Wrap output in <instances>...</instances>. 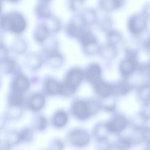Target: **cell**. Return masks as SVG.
<instances>
[{"mask_svg": "<svg viewBox=\"0 0 150 150\" xmlns=\"http://www.w3.org/2000/svg\"><path fill=\"white\" fill-rule=\"evenodd\" d=\"M98 26L103 31H108L112 25V19L108 14L103 15L98 18L97 22Z\"/></svg>", "mask_w": 150, "mask_h": 150, "instance_id": "cell-18", "label": "cell"}, {"mask_svg": "<svg viewBox=\"0 0 150 150\" xmlns=\"http://www.w3.org/2000/svg\"><path fill=\"white\" fill-rule=\"evenodd\" d=\"M80 0V1H82L83 0Z\"/></svg>", "mask_w": 150, "mask_h": 150, "instance_id": "cell-32", "label": "cell"}, {"mask_svg": "<svg viewBox=\"0 0 150 150\" xmlns=\"http://www.w3.org/2000/svg\"><path fill=\"white\" fill-rule=\"evenodd\" d=\"M44 2H48L51 0H41Z\"/></svg>", "mask_w": 150, "mask_h": 150, "instance_id": "cell-30", "label": "cell"}, {"mask_svg": "<svg viewBox=\"0 0 150 150\" xmlns=\"http://www.w3.org/2000/svg\"><path fill=\"white\" fill-rule=\"evenodd\" d=\"M47 125V121L44 117L40 116L38 118L37 122V127L40 130H43L45 129Z\"/></svg>", "mask_w": 150, "mask_h": 150, "instance_id": "cell-27", "label": "cell"}, {"mask_svg": "<svg viewBox=\"0 0 150 150\" xmlns=\"http://www.w3.org/2000/svg\"><path fill=\"white\" fill-rule=\"evenodd\" d=\"M33 137L32 131L28 129H26L18 134L19 141H28L31 140Z\"/></svg>", "mask_w": 150, "mask_h": 150, "instance_id": "cell-26", "label": "cell"}, {"mask_svg": "<svg viewBox=\"0 0 150 150\" xmlns=\"http://www.w3.org/2000/svg\"><path fill=\"white\" fill-rule=\"evenodd\" d=\"M2 10V6L1 2L0 1V13H1Z\"/></svg>", "mask_w": 150, "mask_h": 150, "instance_id": "cell-31", "label": "cell"}, {"mask_svg": "<svg viewBox=\"0 0 150 150\" xmlns=\"http://www.w3.org/2000/svg\"><path fill=\"white\" fill-rule=\"evenodd\" d=\"M93 85L97 93L103 97L109 96L113 91L112 86L101 79Z\"/></svg>", "mask_w": 150, "mask_h": 150, "instance_id": "cell-13", "label": "cell"}, {"mask_svg": "<svg viewBox=\"0 0 150 150\" xmlns=\"http://www.w3.org/2000/svg\"><path fill=\"white\" fill-rule=\"evenodd\" d=\"M84 77V72L81 69L77 67L72 68L67 72L64 82L76 90Z\"/></svg>", "mask_w": 150, "mask_h": 150, "instance_id": "cell-4", "label": "cell"}, {"mask_svg": "<svg viewBox=\"0 0 150 150\" xmlns=\"http://www.w3.org/2000/svg\"><path fill=\"white\" fill-rule=\"evenodd\" d=\"M68 120L67 113L63 111L57 112L54 115L53 119V125L56 127H61L64 126Z\"/></svg>", "mask_w": 150, "mask_h": 150, "instance_id": "cell-20", "label": "cell"}, {"mask_svg": "<svg viewBox=\"0 0 150 150\" xmlns=\"http://www.w3.org/2000/svg\"><path fill=\"white\" fill-rule=\"evenodd\" d=\"M43 25L50 32L57 33L58 32L61 28V23L59 21L55 18H52L51 20L47 21Z\"/></svg>", "mask_w": 150, "mask_h": 150, "instance_id": "cell-21", "label": "cell"}, {"mask_svg": "<svg viewBox=\"0 0 150 150\" xmlns=\"http://www.w3.org/2000/svg\"><path fill=\"white\" fill-rule=\"evenodd\" d=\"M107 33L109 43L115 45L120 41L121 36L117 30L111 29L108 31Z\"/></svg>", "mask_w": 150, "mask_h": 150, "instance_id": "cell-23", "label": "cell"}, {"mask_svg": "<svg viewBox=\"0 0 150 150\" xmlns=\"http://www.w3.org/2000/svg\"><path fill=\"white\" fill-rule=\"evenodd\" d=\"M45 102V98L41 94H37L31 97L29 100V105L32 110L37 111L43 108Z\"/></svg>", "mask_w": 150, "mask_h": 150, "instance_id": "cell-16", "label": "cell"}, {"mask_svg": "<svg viewBox=\"0 0 150 150\" xmlns=\"http://www.w3.org/2000/svg\"><path fill=\"white\" fill-rule=\"evenodd\" d=\"M44 87L46 91L50 95H54L60 93V84L52 78L48 77L45 79Z\"/></svg>", "mask_w": 150, "mask_h": 150, "instance_id": "cell-15", "label": "cell"}, {"mask_svg": "<svg viewBox=\"0 0 150 150\" xmlns=\"http://www.w3.org/2000/svg\"><path fill=\"white\" fill-rule=\"evenodd\" d=\"M8 1H9L11 2H16L18 1L19 0H7Z\"/></svg>", "mask_w": 150, "mask_h": 150, "instance_id": "cell-29", "label": "cell"}, {"mask_svg": "<svg viewBox=\"0 0 150 150\" xmlns=\"http://www.w3.org/2000/svg\"><path fill=\"white\" fill-rule=\"evenodd\" d=\"M127 125L125 118L121 115H118L114 118L107 125L108 131L111 132H119L122 131Z\"/></svg>", "mask_w": 150, "mask_h": 150, "instance_id": "cell-10", "label": "cell"}, {"mask_svg": "<svg viewBox=\"0 0 150 150\" xmlns=\"http://www.w3.org/2000/svg\"><path fill=\"white\" fill-rule=\"evenodd\" d=\"M23 100L22 93L13 90L10 97V101L11 104L15 106H19L22 104Z\"/></svg>", "mask_w": 150, "mask_h": 150, "instance_id": "cell-22", "label": "cell"}, {"mask_svg": "<svg viewBox=\"0 0 150 150\" xmlns=\"http://www.w3.org/2000/svg\"><path fill=\"white\" fill-rule=\"evenodd\" d=\"M149 4L143 6L141 11L131 15L127 22L128 28L132 33L137 35L144 31L146 28L150 20Z\"/></svg>", "mask_w": 150, "mask_h": 150, "instance_id": "cell-1", "label": "cell"}, {"mask_svg": "<svg viewBox=\"0 0 150 150\" xmlns=\"http://www.w3.org/2000/svg\"><path fill=\"white\" fill-rule=\"evenodd\" d=\"M37 11L40 17L47 18L51 16V13L48 7L44 4H39L37 7Z\"/></svg>", "mask_w": 150, "mask_h": 150, "instance_id": "cell-24", "label": "cell"}, {"mask_svg": "<svg viewBox=\"0 0 150 150\" xmlns=\"http://www.w3.org/2000/svg\"><path fill=\"white\" fill-rule=\"evenodd\" d=\"M0 25L5 30L20 33L25 29L26 22L21 15L18 13H12L2 17L0 20Z\"/></svg>", "mask_w": 150, "mask_h": 150, "instance_id": "cell-2", "label": "cell"}, {"mask_svg": "<svg viewBox=\"0 0 150 150\" xmlns=\"http://www.w3.org/2000/svg\"><path fill=\"white\" fill-rule=\"evenodd\" d=\"M77 20H73L68 24L66 32L68 35L72 38H76L82 29L86 26L84 25L80 15Z\"/></svg>", "mask_w": 150, "mask_h": 150, "instance_id": "cell-11", "label": "cell"}, {"mask_svg": "<svg viewBox=\"0 0 150 150\" xmlns=\"http://www.w3.org/2000/svg\"><path fill=\"white\" fill-rule=\"evenodd\" d=\"M101 50L103 56L106 59H113L117 55V50L115 45L109 43L105 45Z\"/></svg>", "mask_w": 150, "mask_h": 150, "instance_id": "cell-19", "label": "cell"}, {"mask_svg": "<svg viewBox=\"0 0 150 150\" xmlns=\"http://www.w3.org/2000/svg\"><path fill=\"white\" fill-rule=\"evenodd\" d=\"M30 84L29 81L26 77L20 75L16 77L14 81L13 90L23 93L28 89Z\"/></svg>", "mask_w": 150, "mask_h": 150, "instance_id": "cell-14", "label": "cell"}, {"mask_svg": "<svg viewBox=\"0 0 150 150\" xmlns=\"http://www.w3.org/2000/svg\"><path fill=\"white\" fill-rule=\"evenodd\" d=\"M137 54L134 51H127L125 58L121 62L120 66V72L125 77H127L132 74L137 67Z\"/></svg>", "mask_w": 150, "mask_h": 150, "instance_id": "cell-3", "label": "cell"}, {"mask_svg": "<svg viewBox=\"0 0 150 150\" xmlns=\"http://www.w3.org/2000/svg\"><path fill=\"white\" fill-rule=\"evenodd\" d=\"M80 16L83 23L86 26L96 23L98 18L97 12L93 8H86Z\"/></svg>", "mask_w": 150, "mask_h": 150, "instance_id": "cell-12", "label": "cell"}, {"mask_svg": "<svg viewBox=\"0 0 150 150\" xmlns=\"http://www.w3.org/2000/svg\"><path fill=\"white\" fill-rule=\"evenodd\" d=\"M131 145L130 141L128 139H124L121 140L119 142V147L122 149H126L129 148Z\"/></svg>", "mask_w": 150, "mask_h": 150, "instance_id": "cell-28", "label": "cell"}, {"mask_svg": "<svg viewBox=\"0 0 150 150\" xmlns=\"http://www.w3.org/2000/svg\"><path fill=\"white\" fill-rule=\"evenodd\" d=\"M58 47H53L44 49L45 60L48 64L52 67L57 68L62 64L64 57L59 51Z\"/></svg>", "mask_w": 150, "mask_h": 150, "instance_id": "cell-6", "label": "cell"}, {"mask_svg": "<svg viewBox=\"0 0 150 150\" xmlns=\"http://www.w3.org/2000/svg\"><path fill=\"white\" fill-rule=\"evenodd\" d=\"M92 108L91 103L78 100L74 103L73 111L77 117L81 120H85L91 115L93 110Z\"/></svg>", "mask_w": 150, "mask_h": 150, "instance_id": "cell-5", "label": "cell"}, {"mask_svg": "<svg viewBox=\"0 0 150 150\" xmlns=\"http://www.w3.org/2000/svg\"><path fill=\"white\" fill-rule=\"evenodd\" d=\"M85 76L90 83L94 85L101 79V69L98 64L90 65L84 72Z\"/></svg>", "mask_w": 150, "mask_h": 150, "instance_id": "cell-9", "label": "cell"}, {"mask_svg": "<svg viewBox=\"0 0 150 150\" xmlns=\"http://www.w3.org/2000/svg\"><path fill=\"white\" fill-rule=\"evenodd\" d=\"M49 33L47 29L43 24L36 29L34 34V38L38 42L43 43L47 40Z\"/></svg>", "mask_w": 150, "mask_h": 150, "instance_id": "cell-17", "label": "cell"}, {"mask_svg": "<svg viewBox=\"0 0 150 150\" xmlns=\"http://www.w3.org/2000/svg\"><path fill=\"white\" fill-rule=\"evenodd\" d=\"M126 2V0H99L98 4L100 9L109 12L121 8Z\"/></svg>", "mask_w": 150, "mask_h": 150, "instance_id": "cell-8", "label": "cell"}, {"mask_svg": "<svg viewBox=\"0 0 150 150\" xmlns=\"http://www.w3.org/2000/svg\"><path fill=\"white\" fill-rule=\"evenodd\" d=\"M69 139L72 144L78 146H82L87 144L89 141L88 134L81 130H76L71 132Z\"/></svg>", "mask_w": 150, "mask_h": 150, "instance_id": "cell-7", "label": "cell"}, {"mask_svg": "<svg viewBox=\"0 0 150 150\" xmlns=\"http://www.w3.org/2000/svg\"><path fill=\"white\" fill-rule=\"evenodd\" d=\"M30 63L32 68L34 69H37L42 66L43 60L40 55L35 54L31 57Z\"/></svg>", "mask_w": 150, "mask_h": 150, "instance_id": "cell-25", "label": "cell"}]
</instances>
